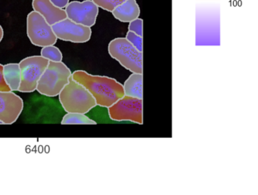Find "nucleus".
<instances>
[{
  "label": "nucleus",
  "mask_w": 258,
  "mask_h": 195,
  "mask_svg": "<svg viewBox=\"0 0 258 195\" xmlns=\"http://www.w3.org/2000/svg\"><path fill=\"white\" fill-rule=\"evenodd\" d=\"M4 76L6 83L11 91H19L21 85L19 63H8L4 65Z\"/></svg>",
  "instance_id": "obj_14"
},
{
  "label": "nucleus",
  "mask_w": 258,
  "mask_h": 195,
  "mask_svg": "<svg viewBox=\"0 0 258 195\" xmlns=\"http://www.w3.org/2000/svg\"><path fill=\"white\" fill-rule=\"evenodd\" d=\"M34 11L38 12L50 25L67 18L66 10L54 6L49 0H33Z\"/></svg>",
  "instance_id": "obj_11"
},
{
  "label": "nucleus",
  "mask_w": 258,
  "mask_h": 195,
  "mask_svg": "<svg viewBox=\"0 0 258 195\" xmlns=\"http://www.w3.org/2000/svg\"><path fill=\"white\" fill-rule=\"evenodd\" d=\"M96 6L104 10L112 12L117 6L124 3L126 0H92Z\"/></svg>",
  "instance_id": "obj_17"
},
{
  "label": "nucleus",
  "mask_w": 258,
  "mask_h": 195,
  "mask_svg": "<svg viewBox=\"0 0 258 195\" xmlns=\"http://www.w3.org/2000/svg\"><path fill=\"white\" fill-rule=\"evenodd\" d=\"M62 125L68 124H89V125H96V121L89 118L84 113H68L64 115L61 120Z\"/></svg>",
  "instance_id": "obj_15"
},
{
  "label": "nucleus",
  "mask_w": 258,
  "mask_h": 195,
  "mask_svg": "<svg viewBox=\"0 0 258 195\" xmlns=\"http://www.w3.org/2000/svg\"><path fill=\"white\" fill-rule=\"evenodd\" d=\"M72 77L89 91L101 107L108 108L124 96L123 85L114 79L91 75L84 71H75Z\"/></svg>",
  "instance_id": "obj_1"
},
{
  "label": "nucleus",
  "mask_w": 258,
  "mask_h": 195,
  "mask_svg": "<svg viewBox=\"0 0 258 195\" xmlns=\"http://www.w3.org/2000/svg\"><path fill=\"white\" fill-rule=\"evenodd\" d=\"M41 56L47 59L49 61L61 62L62 60V53L59 48L55 45H48L43 47L41 50Z\"/></svg>",
  "instance_id": "obj_16"
},
{
  "label": "nucleus",
  "mask_w": 258,
  "mask_h": 195,
  "mask_svg": "<svg viewBox=\"0 0 258 195\" xmlns=\"http://www.w3.org/2000/svg\"><path fill=\"white\" fill-rule=\"evenodd\" d=\"M58 96L61 106L68 113L86 114L97 105L89 91L72 77Z\"/></svg>",
  "instance_id": "obj_2"
},
{
  "label": "nucleus",
  "mask_w": 258,
  "mask_h": 195,
  "mask_svg": "<svg viewBox=\"0 0 258 195\" xmlns=\"http://www.w3.org/2000/svg\"><path fill=\"white\" fill-rule=\"evenodd\" d=\"M143 21L141 18H136L134 21L130 22L129 31L136 33L138 36H143Z\"/></svg>",
  "instance_id": "obj_19"
},
{
  "label": "nucleus",
  "mask_w": 258,
  "mask_h": 195,
  "mask_svg": "<svg viewBox=\"0 0 258 195\" xmlns=\"http://www.w3.org/2000/svg\"><path fill=\"white\" fill-rule=\"evenodd\" d=\"M67 18L77 24L91 27L95 25L99 15V7L92 0L73 1L66 8Z\"/></svg>",
  "instance_id": "obj_9"
},
{
  "label": "nucleus",
  "mask_w": 258,
  "mask_h": 195,
  "mask_svg": "<svg viewBox=\"0 0 258 195\" xmlns=\"http://www.w3.org/2000/svg\"><path fill=\"white\" fill-rule=\"evenodd\" d=\"M143 74H131L123 86L124 95L143 99Z\"/></svg>",
  "instance_id": "obj_13"
},
{
  "label": "nucleus",
  "mask_w": 258,
  "mask_h": 195,
  "mask_svg": "<svg viewBox=\"0 0 258 195\" xmlns=\"http://www.w3.org/2000/svg\"><path fill=\"white\" fill-rule=\"evenodd\" d=\"M108 53L128 71L143 74V52L138 51L126 38L111 40L108 45Z\"/></svg>",
  "instance_id": "obj_4"
},
{
  "label": "nucleus",
  "mask_w": 258,
  "mask_h": 195,
  "mask_svg": "<svg viewBox=\"0 0 258 195\" xmlns=\"http://www.w3.org/2000/svg\"><path fill=\"white\" fill-rule=\"evenodd\" d=\"M4 29H3V27H1V25H0V42H1V41L3 40V38H4Z\"/></svg>",
  "instance_id": "obj_22"
},
{
  "label": "nucleus",
  "mask_w": 258,
  "mask_h": 195,
  "mask_svg": "<svg viewBox=\"0 0 258 195\" xmlns=\"http://www.w3.org/2000/svg\"><path fill=\"white\" fill-rule=\"evenodd\" d=\"M113 16L123 23H130L140 15V9L136 0H126L112 12Z\"/></svg>",
  "instance_id": "obj_12"
},
{
  "label": "nucleus",
  "mask_w": 258,
  "mask_h": 195,
  "mask_svg": "<svg viewBox=\"0 0 258 195\" xmlns=\"http://www.w3.org/2000/svg\"><path fill=\"white\" fill-rule=\"evenodd\" d=\"M22 98L13 92H0V122L2 124L14 123L23 110Z\"/></svg>",
  "instance_id": "obj_10"
},
{
  "label": "nucleus",
  "mask_w": 258,
  "mask_h": 195,
  "mask_svg": "<svg viewBox=\"0 0 258 195\" xmlns=\"http://www.w3.org/2000/svg\"><path fill=\"white\" fill-rule=\"evenodd\" d=\"M54 6L59 9H64L69 4V0H49Z\"/></svg>",
  "instance_id": "obj_21"
},
{
  "label": "nucleus",
  "mask_w": 258,
  "mask_h": 195,
  "mask_svg": "<svg viewBox=\"0 0 258 195\" xmlns=\"http://www.w3.org/2000/svg\"><path fill=\"white\" fill-rule=\"evenodd\" d=\"M126 39L137 48L138 51L143 52V36H138L133 32L128 31Z\"/></svg>",
  "instance_id": "obj_18"
},
{
  "label": "nucleus",
  "mask_w": 258,
  "mask_h": 195,
  "mask_svg": "<svg viewBox=\"0 0 258 195\" xmlns=\"http://www.w3.org/2000/svg\"><path fill=\"white\" fill-rule=\"evenodd\" d=\"M110 118L114 121L143 123V99L124 95L108 107Z\"/></svg>",
  "instance_id": "obj_7"
},
{
  "label": "nucleus",
  "mask_w": 258,
  "mask_h": 195,
  "mask_svg": "<svg viewBox=\"0 0 258 195\" xmlns=\"http://www.w3.org/2000/svg\"><path fill=\"white\" fill-rule=\"evenodd\" d=\"M52 28L58 39L75 43L88 42L92 36L91 27L77 24L68 18L52 24Z\"/></svg>",
  "instance_id": "obj_8"
},
{
  "label": "nucleus",
  "mask_w": 258,
  "mask_h": 195,
  "mask_svg": "<svg viewBox=\"0 0 258 195\" xmlns=\"http://www.w3.org/2000/svg\"><path fill=\"white\" fill-rule=\"evenodd\" d=\"M27 33L33 45L39 47L53 45L56 43L57 36L45 18L38 12L33 11L27 18Z\"/></svg>",
  "instance_id": "obj_5"
},
{
  "label": "nucleus",
  "mask_w": 258,
  "mask_h": 195,
  "mask_svg": "<svg viewBox=\"0 0 258 195\" xmlns=\"http://www.w3.org/2000/svg\"><path fill=\"white\" fill-rule=\"evenodd\" d=\"M49 60L42 56H31L23 59L19 63L21 71V92H33L37 90V83Z\"/></svg>",
  "instance_id": "obj_6"
},
{
  "label": "nucleus",
  "mask_w": 258,
  "mask_h": 195,
  "mask_svg": "<svg viewBox=\"0 0 258 195\" xmlns=\"http://www.w3.org/2000/svg\"><path fill=\"white\" fill-rule=\"evenodd\" d=\"M72 76V71L62 61H49L39 80L37 90L45 96H58Z\"/></svg>",
  "instance_id": "obj_3"
},
{
  "label": "nucleus",
  "mask_w": 258,
  "mask_h": 195,
  "mask_svg": "<svg viewBox=\"0 0 258 195\" xmlns=\"http://www.w3.org/2000/svg\"><path fill=\"white\" fill-rule=\"evenodd\" d=\"M0 92H12L4 76V65L0 64Z\"/></svg>",
  "instance_id": "obj_20"
},
{
  "label": "nucleus",
  "mask_w": 258,
  "mask_h": 195,
  "mask_svg": "<svg viewBox=\"0 0 258 195\" xmlns=\"http://www.w3.org/2000/svg\"><path fill=\"white\" fill-rule=\"evenodd\" d=\"M0 124H2V123H1V122H0Z\"/></svg>",
  "instance_id": "obj_23"
}]
</instances>
